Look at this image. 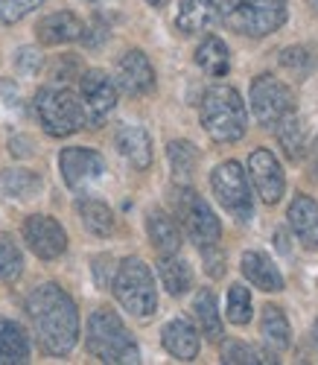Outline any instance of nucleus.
I'll return each mask as SVG.
<instances>
[{
  "label": "nucleus",
  "instance_id": "nucleus-17",
  "mask_svg": "<svg viewBox=\"0 0 318 365\" xmlns=\"http://www.w3.org/2000/svg\"><path fill=\"white\" fill-rule=\"evenodd\" d=\"M219 0H181L175 26L181 33H205L219 21Z\"/></svg>",
  "mask_w": 318,
  "mask_h": 365
},
{
  "label": "nucleus",
  "instance_id": "nucleus-42",
  "mask_svg": "<svg viewBox=\"0 0 318 365\" xmlns=\"http://www.w3.org/2000/svg\"><path fill=\"white\" fill-rule=\"evenodd\" d=\"M309 6H312V9L318 12V0H309Z\"/></svg>",
  "mask_w": 318,
  "mask_h": 365
},
{
  "label": "nucleus",
  "instance_id": "nucleus-31",
  "mask_svg": "<svg viewBox=\"0 0 318 365\" xmlns=\"http://www.w3.org/2000/svg\"><path fill=\"white\" fill-rule=\"evenodd\" d=\"M24 272V257L21 249L9 237H0V281L4 284H15Z\"/></svg>",
  "mask_w": 318,
  "mask_h": 365
},
{
  "label": "nucleus",
  "instance_id": "nucleus-20",
  "mask_svg": "<svg viewBox=\"0 0 318 365\" xmlns=\"http://www.w3.org/2000/svg\"><path fill=\"white\" fill-rule=\"evenodd\" d=\"M240 269H242L245 281H251L263 292H280L283 289V278H280L277 266L260 252H245L242 260H240Z\"/></svg>",
  "mask_w": 318,
  "mask_h": 365
},
{
  "label": "nucleus",
  "instance_id": "nucleus-2",
  "mask_svg": "<svg viewBox=\"0 0 318 365\" xmlns=\"http://www.w3.org/2000/svg\"><path fill=\"white\" fill-rule=\"evenodd\" d=\"M199 117H202L205 132L216 143H234L248 129L245 103L228 85H213L210 91H205L202 106H199Z\"/></svg>",
  "mask_w": 318,
  "mask_h": 365
},
{
  "label": "nucleus",
  "instance_id": "nucleus-11",
  "mask_svg": "<svg viewBox=\"0 0 318 365\" xmlns=\"http://www.w3.org/2000/svg\"><path fill=\"white\" fill-rule=\"evenodd\" d=\"M58 167H61V175H65L71 190H88L93 181H100L103 173H106L103 155L100 152H93V149H88V146L61 149Z\"/></svg>",
  "mask_w": 318,
  "mask_h": 365
},
{
  "label": "nucleus",
  "instance_id": "nucleus-7",
  "mask_svg": "<svg viewBox=\"0 0 318 365\" xmlns=\"http://www.w3.org/2000/svg\"><path fill=\"white\" fill-rule=\"evenodd\" d=\"M175 214L187 231V237L196 242L199 249L216 246L219 237H222V225L213 214V207L190 187H178L175 190Z\"/></svg>",
  "mask_w": 318,
  "mask_h": 365
},
{
  "label": "nucleus",
  "instance_id": "nucleus-9",
  "mask_svg": "<svg viewBox=\"0 0 318 365\" xmlns=\"http://www.w3.org/2000/svg\"><path fill=\"white\" fill-rule=\"evenodd\" d=\"M251 111L263 126H277L286 114L295 111L292 91L286 88L277 76L263 73L251 82Z\"/></svg>",
  "mask_w": 318,
  "mask_h": 365
},
{
  "label": "nucleus",
  "instance_id": "nucleus-24",
  "mask_svg": "<svg viewBox=\"0 0 318 365\" xmlns=\"http://www.w3.org/2000/svg\"><path fill=\"white\" fill-rule=\"evenodd\" d=\"M79 217H82V225L93 234V237H111L114 234V210L100 202V199H79L76 205Z\"/></svg>",
  "mask_w": 318,
  "mask_h": 365
},
{
  "label": "nucleus",
  "instance_id": "nucleus-35",
  "mask_svg": "<svg viewBox=\"0 0 318 365\" xmlns=\"http://www.w3.org/2000/svg\"><path fill=\"white\" fill-rule=\"evenodd\" d=\"M44 0H0V21L4 24H18L33 9H39Z\"/></svg>",
  "mask_w": 318,
  "mask_h": 365
},
{
  "label": "nucleus",
  "instance_id": "nucleus-33",
  "mask_svg": "<svg viewBox=\"0 0 318 365\" xmlns=\"http://www.w3.org/2000/svg\"><path fill=\"white\" fill-rule=\"evenodd\" d=\"M222 362H228V365H254V362H277L275 354L269 351H257V348H251L245 342H228L225 348H222Z\"/></svg>",
  "mask_w": 318,
  "mask_h": 365
},
{
  "label": "nucleus",
  "instance_id": "nucleus-26",
  "mask_svg": "<svg viewBox=\"0 0 318 365\" xmlns=\"http://www.w3.org/2000/svg\"><path fill=\"white\" fill-rule=\"evenodd\" d=\"M260 333L269 348L275 351H286L292 345V327L286 322V313L280 307H263V316H260Z\"/></svg>",
  "mask_w": 318,
  "mask_h": 365
},
{
  "label": "nucleus",
  "instance_id": "nucleus-8",
  "mask_svg": "<svg viewBox=\"0 0 318 365\" xmlns=\"http://www.w3.org/2000/svg\"><path fill=\"white\" fill-rule=\"evenodd\" d=\"M210 187L213 196L219 199V205L228 210L231 217H237L240 222H248L254 214V199H251V187H248V175L237 161H225L210 173Z\"/></svg>",
  "mask_w": 318,
  "mask_h": 365
},
{
  "label": "nucleus",
  "instance_id": "nucleus-37",
  "mask_svg": "<svg viewBox=\"0 0 318 365\" xmlns=\"http://www.w3.org/2000/svg\"><path fill=\"white\" fill-rule=\"evenodd\" d=\"M18 68H21L24 73H36V71L41 68V56H39L36 50H29V47L21 50V53H18Z\"/></svg>",
  "mask_w": 318,
  "mask_h": 365
},
{
  "label": "nucleus",
  "instance_id": "nucleus-30",
  "mask_svg": "<svg viewBox=\"0 0 318 365\" xmlns=\"http://www.w3.org/2000/svg\"><path fill=\"white\" fill-rule=\"evenodd\" d=\"M0 185H4V190L12 199H33L41 190V178L26 170H6L0 175Z\"/></svg>",
  "mask_w": 318,
  "mask_h": 365
},
{
  "label": "nucleus",
  "instance_id": "nucleus-36",
  "mask_svg": "<svg viewBox=\"0 0 318 365\" xmlns=\"http://www.w3.org/2000/svg\"><path fill=\"white\" fill-rule=\"evenodd\" d=\"M202 255H205V266H207L210 278L225 275V252H222L219 246H207V249H202Z\"/></svg>",
  "mask_w": 318,
  "mask_h": 365
},
{
  "label": "nucleus",
  "instance_id": "nucleus-5",
  "mask_svg": "<svg viewBox=\"0 0 318 365\" xmlns=\"http://www.w3.org/2000/svg\"><path fill=\"white\" fill-rule=\"evenodd\" d=\"M114 295L125 307V313H132L138 319H149L158 307V292H155V281L152 272L140 257H125L117 269H114Z\"/></svg>",
  "mask_w": 318,
  "mask_h": 365
},
{
  "label": "nucleus",
  "instance_id": "nucleus-40",
  "mask_svg": "<svg viewBox=\"0 0 318 365\" xmlns=\"http://www.w3.org/2000/svg\"><path fill=\"white\" fill-rule=\"evenodd\" d=\"M146 4H149V6H155V9H161V6H167V4H170V0H146Z\"/></svg>",
  "mask_w": 318,
  "mask_h": 365
},
{
  "label": "nucleus",
  "instance_id": "nucleus-16",
  "mask_svg": "<svg viewBox=\"0 0 318 365\" xmlns=\"http://www.w3.org/2000/svg\"><path fill=\"white\" fill-rule=\"evenodd\" d=\"M286 217H289V225L304 246L318 249V205H315V199L298 193L292 199L289 210H286Z\"/></svg>",
  "mask_w": 318,
  "mask_h": 365
},
{
  "label": "nucleus",
  "instance_id": "nucleus-41",
  "mask_svg": "<svg viewBox=\"0 0 318 365\" xmlns=\"http://www.w3.org/2000/svg\"><path fill=\"white\" fill-rule=\"evenodd\" d=\"M312 333H315V348H318V322H315V330Z\"/></svg>",
  "mask_w": 318,
  "mask_h": 365
},
{
  "label": "nucleus",
  "instance_id": "nucleus-25",
  "mask_svg": "<svg viewBox=\"0 0 318 365\" xmlns=\"http://www.w3.org/2000/svg\"><path fill=\"white\" fill-rule=\"evenodd\" d=\"M193 313H196V322L202 327V333L210 339V342H222L225 330H222V316H219V307H216V295L210 289H199L196 298H193Z\"/></svg>",
  "mask_w": 318,
  "mask_h": 365
},
{
  "label": "nucleus",
  "instance_id": "nucleus-18",
  "mask_svg": "<svg viewBox=\"0 0 318 365\" xmlns=\"http://www.w3.org/2000/svg\"><path fill=\"white\" fill-rule=\"evenodd\" d=\"M161 342L175 359H184V362L196 359V354H199V333L193 330V324L184 322V319H173V322L164 324Z\"/></svg>",
  "mask_w": 318,
  "mask_h": 365
},
{
  "label": "nucleus",
  "instance_id": "nucleus-27",
  "mask_svg": "<svg viewBox=\"0 0 318 365\" xmlns=\"http://www.w3.org/2000/svg\"><path fill=\"white\" fill-rule=\"evenodd\" d=\"M158 275H161L170 295H184L193 287V272L175 255H161V260H158Z\"/></svg>",
  "mask_w": 318,
  "mask_h": 365
},
{
  "label": "nucleus",
  "instance_id": "nucleus-1",
  "mask_svg": "<svg viewBox=\"0 0 318 365\" xmlns=\"http://www.w3.org/2000/svg\"><path fill=\"white\" fill-rule=\"evenodd\" d=\"M26 316L33 322L39 345L53 354L65 356L79 342V313L73 298L58 284H41L26 298Z\"/></svg>",
  "mask_w": 318,
  "mask_h": 365
},
{
  "label": "nucleus",
  "instance_id": "nucleus-6",
  "mask_svg": "<svg viewBox=\"0 0 318 365\" xmlns=\"http://www.w3.org/2000/svg\"><path fill=\"white\" fill-rule=\"evenodd\" d=\"M36 114L41 126L53 138H68L85 126V108L82 100L71 88L61 85H47L36 94Z\"/></svg>",
  "mask_w": 318,
  "mask_h": 365
},
{
  "label": "nucleus",
  "instance_id": "nucleus-23",
  "mask_svg": "<svg viewBox=\"0 0 318 365\" xmlns=\"http://www.w3.org/2000/svg\"><path fill=\"white\" fill-rule=\"evenodd\" d=\"M196 65H199L207 76H213V79L225 76L228 68H231L228 44L222 41V38H216V36H207V38L199 44V50H196Z\"/></svg>",
  "mask_w": 318,
  "mask_h": 365
},
{
  "label": "nucleus",
  "instance_id": "nucleus-34",
  "mask_svg": "<svg viewBox=\"0 0 318 365\" xmlns=\"http://www.w3.org/2000/svg\"><path fill=\"white\" fill-rule=\"evenodd\" d=\"M228 322L237 327L251 322V292L242 284H234L228 289Z\"/></svg>",
  "mask_w": 318,
  "mask_h": 365
},
{
  "label": "nucleus",
  "instance_id": "nucleus-3",
  "mask_svg": "<svg viewBox=\"0 0 318 365\" xmlns=\"http://www.w3.org/2000/svg\"><path fill=\"white\" fill-rule=\"evenodd\" d=\"M88 351L100 362L108 365H135L140 362L138 342L132 339L129 327L111 310H97L88 319Z\"/></svg>",
  "mask_w": 318,
  "mask_h": 365
},
{
  "label": "nucleus",
  "instance_id": "nucleus-19",
  "mask_svg": "<svg viewBox=\"0 0 318 365\" xmlns=\"http://www.w3.org/2000/svg\"><path fill=\"white\" fill-rule=\"evenodd\" d=\"M117 152L138 170L152 164V138L143 126H123L117 132Z\"/></svg>",
  "mask_w": 318,
  "mask_h": 365
},
{
  "label": "nucleus",
  "instance_id": "nucleus-10",
  "mask_svg": "<svg viewBox=\"0 0 318 365\" xmlns=\"http://www.w3.org/2000/svg\"><path fill=\"white\" fill-rule=\"evenodd\" d=\"M79 100L85 108V123H103L117 106V85L103 71H88L79 79Z\"/></svg>",
  "mask_w": 318,
  "mask_h": 365
},
{
  "label": "nucleus",
  "instance_id": "nucleus-39",
  "mask_svg": "<svg viewBox=\"0 0 318 365\" xmlns=\"http://www.w3.org/2000/svg\"><path fill=\"white\" fill-rule=\"evenodd\" d=\"M309 175L318 181V135H315V140L309 146Z\"/></svg>",
  "mask_w": 318,
  "mask_h": 365
},
{
  "label": "nucleus",
  "instance_id": "nucleus-28",
  "mask_svg": "<svg viewBox=\"0 0 318 365\" xmlns=\"http://www.w3.org/2000/svg\"><path fill=\"white\" fill-rule=\"evenodd\" d=\"M277 143L283 146L289 161H298L304 155V123H301V117L295 111L286 114L277 123Z\"/></svg>",
  "mask_w": 318,
  "mask_h": 365
},
{
  "label": "nucleus",
  "instance_id": "nucleus-38",
  "mask_svg": "<svg viewBox=\"0 0 318 365\" xmlns=\"http://www.w3.org/2000/svg\"><path fill=\"white\" fill-rule=\"evenodd\" d=\"M108 272H111V257L108 255H100L97 260H93V278H97L100 287L108 284Z\"/></svg>",
  "mask_w": 318,
  "mask_h": 365
},
{
  "label": "nucleus",
  "instance_id": "nucleus-21",
  "mask_svg": "<svg viewBox=\"0 0 318 365\" xmlns=\"http://www.w3.org/2000/svg\"><path fill=\"white\" fill-rule=\"evenodd\" d=\"M29 359V339L18 322L0 319V365H21Z\"/></svg>",
  "mask_w": 318,
  "mask_h": 365
},
{
  "label": "nucleus",
  "instance_id": "nucleus-13",
  "mask_svg": "<svg viewBox=\"0 0 318 365\" xmlns=\"http://www.w3.org/2000/svg\"><path fill=\"white\" fill-rule=\"evenodd\" d=\"M248 175L257 187V196L266 202V205H277L283 190H286V178H283V170L277 164V158L272 155L269 149H254L251 158H248Z\"/></svg>",
  "mask_w": 318,
  "mask_h": 365
},
{
  "label": "nucleus",
  "instance_id": "nucleus-22",
  "mask_svg": "<svg viewBox=\"0 0 318 365\" xmlns=\"http://www.w3.org/2000/svg\"><path fill=\"white\" fill-rule=\"evenodd\" d=\"M146 231L152 246L161 252V255H175L181 249V231L175 225V220L164 210H152L149 220H146Z\"/></svg>",
  "mask_w": 318,
  "mask_h": 365
},
{
  "label": "nucleus",
  "instance_id": "nucleus-32",
  "mask_svg": "<svg viewBox=\"0 0 318 365\" xmlns=\"http://www.w3.org/2000/svg\"><path fill=\"white\" fill-rule=\"evenodd\" d=\"M280 65L286 71H292L298 79H307L318 65V56L312 50H307V47H286L280 53Z\"/></svg>",
  "mask_w": 318,
  "mask_h": 365
},
{
  "label": "nucleus",
  "instance_id": "nucleus-12",
  "mask_svg": "<svg viewBox=\"0 0 318 365\" xmlns=\"http://www.w3.org/2000/svg\"><path fill=\"white\" fill-rule=\"evenodd\" d=\"M21 231H24L26 246L33 249V255L41 257V260H56V257H61L68 252V234L53 217H44V214L26 217Z\"/></svg>",
  "mask_w": 318,
  "mask_h": 365
},
{
  "label": "nucleus",
  "instance_id": "nucleus-4",
  "mask_svg": "<svg viewBox=\"0 0 318 365\" xmlns=\"http://www.w3.org/2000/svg\"><path fill=\"white\" fill-rule=\"evenodd\" d=\"M219 18L231 33L263 38L286 24V0H225L219 6Z\"/></svg>",
  "mask_w": 318,
  "mask_h": 365
},
{
  "label": "nucleus",
  "instance_id": "nucleus-15",
  "mask_svg": "<svg viewBox=\"0 0 318 365\" xmlns=\"http://www.w3.org/2000/svg\"><path fill=\"white\" fill-rule=\"evenodd\" d=\"M36 33H39V41L41 44L56 47V44H71V41L82 38L85 26H82V21L73 12H53V15H47V18L39 21Z\"/></svg>",
  "mask_w": 318,
  "mask_h": 365
},
{
  "label": "nucleus",
  "instance_id": "nucleus-29",
  "mask_svg": "<svg viewBox=\"0 0 318 365\" xmlns=\"http://www.w3.org/2000/svg\"><path fill=\"white\" fill-rule=\"evenodd\" d=\"M167 158H170V167L175 173L178 181H187L190 175L196 173V164H199V149L190 143V140H173L167 146Z\"/></svg>",
  "mask_w": 318,
  "mask_h": 365
},
{
  "label": "nucleus",
  "instance_id": "nucleus-14",
  "mask_svg": "<svg viewBox=\"0 0 318 365\" xmlns=\"http://www.w3.org/2000/svg\"><path fill=\"white\" fill-rule=\"evenodd\" d=\"M117 82L129 97H143L155 91V71L146 53L129 50L120 62H117Z\"/></svg>",
  "mask_w": 318,
  "mask_h": 365
}]
</instances>
